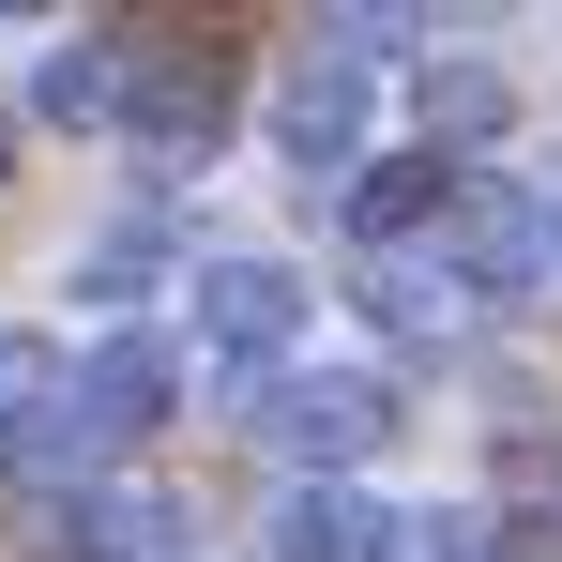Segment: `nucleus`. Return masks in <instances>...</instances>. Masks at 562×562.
I'll return each mask as SVG.
<instances>
[{
  "instance_id": "nucleus-1",
  "label": "nucleus",
  "mask_w": 562,
  "mask_h": 562,
  "mask_svg": "<svg viewBox=\"0 0 562 562\" xmlns=\"http://www.w3.org/2000/svg\"><path fill=\"white\" fill-rule=\"evenodd\" d=\"M0 532H15V562H168L183 517L153 486H15Z\"/></svg>"
},
{
  "instance_id": "nucleus-2",
  "label": "nucleus",
  "mask_w": 562,
  "mask_h": 562,
  "mask_svg": "<svg viewBox=\"0 0 562 562\" xmlns=\"http://www.w3.org/2000/svg\"><path fill=\"white\" fill-rule=\"evenodd\" d=\"M244 426H259L274 457H304L319 486H335V471H350V457L380 441V426H395V395H380L366 366H274L259 395H244Z\"/></svg>"
},
{
  "instance_id": "nucleus-3",
  "label": "nucleus",
  "mask_w": 562,
  "mask_h": 562,
  "mask_svg": "<svg viewBox=\"0 0 562 562\" xmlns=\"http://www.w3.org/2000/svg\"><path fill=\"white\" fill-rule=\"evenodd\" d=\"M274 153H289L304 198H319V183H335V198L366 183V61H335L319 31L289 46V77H274Z\"/></svg>"
},
{
  "instance_id": "nucleus-4",
  "label": "nucleus",
  "mask_w": 562,
  "mask_h": 562,
  "mask_svg": "<svg viewBox=\"0 0 562 562\" xmlns=\"http://www.w3.org/2000/svg\"><path fill=\"white\" fill-rule=\"evenodd\" d=\"M441 274H457V289H532V274H562L548 198H532V183H502V168H471L457 213H441Z\"/></svg>"
},
{
  "instance_id": "nucleus-5",
  "label": "nucleus",
  "mask_w": 562,
  "mask_h": 562,
  "mask_svg": "<svg viewBox=\"0 0 562 562\" xmlns=\"http://www.w3.org/2000/svg\"><path fill=\"white\" fill-rule=\"evenodd\" d=\"M183 304H198V350H228V366H259V380H274L289 335H304V274H289V259H198Z\"/></svg>"
},
{
  "instance_id": "nucleus-6",
  "label": "nucleus",
  "mask_w": 562,
  "mask_h": 562,
  "mask_svg": "<svg viewBox=\"0 0 562 562\" xmlns=\"http://www.w3.org/2000/svg\"><path fill=\"white\" fill-rule=\"evenodd\" d=\"M122 137H137L153 168H213V137H228V61H213V46H168V61L137 77V106H122Z\"/></svg>"
},
{
  "instance_id": "nucleus-7",
  "label": "nucleus",
  "mask_w": 562,
  "mask_h": 562,
  "mask_svg": "<svg viewBox=\"0 0 562 562\" xmlns=\"http://www.w3.org/2000/svg\"><path fill=\"white\" fill-rule=\"evenodd\" d=\"M137 77H153V61H137V31H61V46L31 61V106L92 137V122H122V106H137Z\"/></svg>"
},
{
  "instance_id": "nucleus-8",
  "label": "nucleus",
  "mask_w": 562,
  "mask_h": 562,
  "mask_svg": "<svg viewBox=\"0 0 562 562\" xmlns=\"http://www.w3.org/2000/svg\"><path fill=\"white\" fill-rule=\"evenodd\" d=\"M168 395H183V350H168V335H106L92 366H77L92 441H153V426H168Z\"/></svg>"
},
{
  "instance_id": "nucleus-9",
  "label": "nucleus",
  "mask_w": 562,
  "mask_h": 562,
  "mask_svg": "<svg viewBox=\"0 0 562 562\" xmlns=\"http://www.w3.org/2000/svg\"><path fill=\"white\" fill-rule=\"evenodd\" d=\"M411 517H380L366 486H289L274 502V562H395Z\"/></svg>"
},
{
  "instance_id": "nucleus-10",
  "label": "nucleus",
  "mask_w": 562,
  "mask_h": 562,
  "mask_svg": "<svg viewBox=\"0 0 562 562\" xmlns=\"http://www.w3.org/2000/svg\"><path fill=\"white\" fill-rule=\"evenodd\" d=\"M411 106H426V153L471 168V153L517 122V77H502V61H426V92H411Z\"/></svg>"
},
{
  "instance_id": "nucleus-11",
  "label": "nucleus",
  "mask_w": 562,
  "mask_h": 562,
  "mask_svg": "<svg viewBox=\"0 0 562 562\" xmlns=\"http://www.w3.org/2000/svg\"><path fill=\"white\" fill-rule=\"evenodd\" d=\"M366 319L426 350V335H471V289L441 274V259H380V274H366Z\"/></svg>"
},
{
  "instance_id": "nucleus-12",
  "label": "nucleus",
  "mask_w": 562,
  "mask_h": 562,
  "mask_svg": "<svg viewBox=\"0 0 562 562\" xmlns=\"http://www.w3.org/2000/svg\"><path fill=\"white\" fill-rule=\"evenodd\" d=\"M457 183H471V168H441V153H395V168H366V183H350V228H366V244H395V228L457 213Z\"/></svg>"
},
{
  "instance_id": "nucleus-13",
  "label": "nucleus",
  "mask_w": 562,
  "mask_h": 562,
  "mask_svg": "<svg viewBox=\"0 0 562 562\" xmlns=\"http://www.w3.org/2000/svg\"><path fill=\"white\" fill-rule=\"evenodd\" d=\"M61 395H77V380H61V350H46V335H15V319H0V457H31V426H46V411H61Z\"/></svg>"
},
{
  "instance_id": "nucleus-14",
  "label": "nucleus",
  "mask_w": 562,
  "mask_h": 562,
  "mask_svg": "<svg viewBox=\"0 0 562 562\" xmlns=\"http://www.w3.org/2000/svg\"><path fill=\"white\" fill-rule=\"evenodd\" d=\"M153 274H168V213H122V228L77 244V289H92V304H137Z\"/></svg>"
},
{
  "instance_id": "nucleus-15",
  "label": "nucleus",
  "mask_w": 562,
  "mask_h": 562,
  "mask_svg": "<svg viewBox=\"0 0 562 562\" xmlns=\"http://www.w3.org/2000/svg\"><path fill=\"white\" fill-rule=\"evenodd\" d=\"M319 46H335V61H395V46H426V15H380V0H350V15H319Z\"/></svg>"
},
{
  "instance_id": "nucleus-16",
  "label": "nucleus",
  "mask_w": 562,
  "mask_h": 562,
  "mask_svg": "<svg viewBox=\"0 0 562 562\" xmlns=\"http://www.w3.org/2000/svg\"><path fill=\"white\" fill-rule=\"evenodd\" d=\"M0 183H15V122H0Z\"/></svg>"
},
{
  "instance_id": "nucleus-17",
  "label": "nucleus",
  "mask_w": 562,
  "mask_h": 562,
  "mask_svg": "<svg viewBox=\"0 0 562 562\" xmlns=\"http://www.w3.org/2000/svg\"><path fill=\"white\" fill-rule=\"evenodd\" d=\"M548 228H562V183H548Z\"/></svg>"
}]
</instances>
